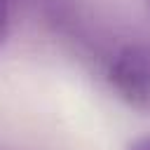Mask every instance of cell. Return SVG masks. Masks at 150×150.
Here are the masks:
<instances>
[{
	"label": "cell",
	"mask_w": 150,
	"mask_h": 150,
	"mask_svg": "<svg viewBox=\"0 0 150 150\" xmlns=\"http://www.w3.org/2000/svg\"><path fill=\"white\" fill-rule=\"evenodd\" d=\"M9 35V0H0V45Z\"/></svg>",
	"instance_id": "obj_2"
},
{
	"label": "cell",
	"mask_w": 150,
	"mask_h": 150,
	"mask_svg": "<svg viewBox=\"0 0 150 150\" xmlns=\"http://www.w3.org/2000/svg\"><path fill=\"white\" fill-rule=\"evenodd\" d=\"M127 150H150V134H145V136H141V138L131 141Z\"/></svg>",
	"instance_id": "obj_3"
},
{
	"label": "cell",
	"mask_w": 150,
	"mask_h": 150,
	"mask_svg": "<svg viewBox=\"0 0 150 150\" xmlns=\"http://www.w3.org/2000/svg\"><path fill=\"white\" fill-rule=\"evenodd\" d=\"M105 80L124 105L138 112H150V47L148 45L129 42L120 47L108 63Z\"/></svg>",
	"instance_id": "obj_1"
}]
</instances>
